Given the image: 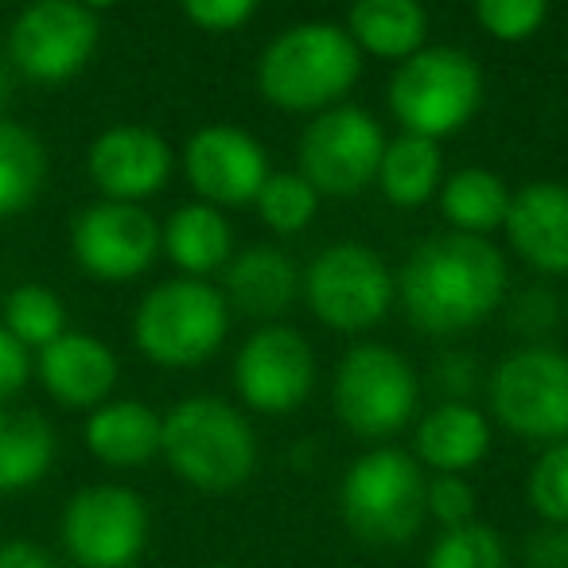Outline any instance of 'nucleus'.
<instances>
[{
	"mask_svg": "<svg viewBox=\"0 0 568 568\" xmlns=\"http://www.w3.org/2000/svg\"><path fill=\"white\" fill-rule=\"evenodd\" d=\"M506 257L479 234H433L409 253L397 293L413 327L425 335H459L490 320L506 301Z\"/></svg>",
	"mask_w": 568,
	"mask_h": 568,
	"instance_id": "1",
	"label": "nucleus"
},
{
	"mask_svg": "<svg viewBox=\"0 0 568 568\" xmlns=\"http://www.w3.org/2000/svg\"><path fill=\"white\" fill-rule=\"evenodd\" d=\"M363 74V51L339 24H296L257 59V90L284 113H324L347 98Z\"/></svg>",
	"mask_w": 568,
	"mask_h": 568,
	"instance_id": "2",
	"label": "nucleus"
},
{
	"mask_svg": "<svg viewBox=\"0 0 568 568\" xmlns=\"http://www.w3.org/2000/svg\"><path fill=\"white\" fill-rule=\"evenodd\" d=\"M160 456L172 475L203 495H230L257 471V433L242 409L211 394L183 397L164 417Z\"/></svg>",
	"mask_w": 568,
	"mask_h": 568,
	"instance_id": "3",
	"label": "nucleus"
},
{
	"mask_svg": "<svg viewBox=\"0 0 568 568\" xmlns=\"http://www.w3.org/2000/svg\"><path fill=\"white\" fill-rule=\"evenodd\" d=\"M425 467L413 452L371 448L343 471L339 518L371 549H405L425 529Z\"/></svg>",
	"mask_w": 568,
	"mask_h": 568,
	"instance_id": "4",
	"label": "nucleus"
},
{
	"mask_svg": "<svg viewBox=\"0 0 568 568\" xmlns=\"http://www.w3.org/2000/svg\"><path fill=\"white\" fill-rule=\"evenodd\" d=\"M230 332V304L222 288L199 276H172L144 293L133 316V343L149 363L187 371L214 358Z\"/></svg>",
	"mask_w": 568,
	"mask_h": 568,
	"instance_id": "5",
	"label": "nucleus"
},
{
	"mask_svg": "<svg viewBox=\"0 0 568 568\" xmlns=\"http://www.w3.org/2000/svg\"><path fill=\"white\" fill-rule=\"evenodd\" d=\"M483 105V71L464 48H420L389 79V110L405 133L440 141Z\"/></svg>",
	"mask_w": 568,
	"mask_h": 568,
	"instance_id": "6",
	"label": "nucleus"
},
{
	"mask_svg": "<svg viewBox=\"0 0 568 568\" xmlns=\"http://www.w3.org/2000/svg\"><path fill=\"white\" fill-rule=\"evenodd\" d=\"M335 417L358 440H389L417 417V374L382 343H358L343 355L332 386Z\"/></svg>",
	"mask_w": 568,
	"mask_h": 568,
	"instance_id": "7",
	"label": "nucleus"
},
{
	"mask_svg": "<svg viewBox=\"0 0 568 568\" xmlns=\"http://www.w3.org/2000/svg\"><path fill=\"white\" fill-rule=\"evenodd\" d=\"M152 537L149 503L125 483H90L74 490L59 518L71 565L82 568H133Z\"/></svg>",
	"mask_w": 568,
	"mask_h": 568,
	"instance_id": "8",
	"label": "nucleus"
},
{
	"mask_svg": "<svg viewBox=\"0 0 568 568\" xmlns=\"http://www.w3.org/2000/svg\"><path fill=\"white\" fill-rule=\"evenodd\" d=\"M490 413L510 436L529 444L568 440V355L541 343L518 347L487 382Z\"/></svg>",
	"mask_w": 568,
	"mask_h": 568,
	"instance_id": "9",
	"label": "nucleus"
},
{
	"mask_svg": "<svg viewBox=\"0 0 568 568\" xmlns=\"http://www.w3.org/2000/svg\"><path fill=\"white\" fill-rule=\"evenodd\" d=\"M98 40V12L79 0H32L9 24L4 59L36 87H63L90 67Z\"/></svg>",
	"mask_w": 568,
	"mask_h": 568,
	"instance_id": "10",
	"label": "nucleus"
},
{
	"mask_svg": "<svg viewBox=\"0 0 568 568\" xmlns=\"http://www.w3.org/2000/svg\"><path fill=\"white\" fill-rule=\"evenodd\" d=\"M304 296L320 324L335 332H371L394 304V273L358 242H335L304 273Z\"/></svg>",
	"mask_w": 568,
	"mask_h": 568,
	"instance_id": "11",
	"label": "nucleus"
},
{
	"mask_svg": "<svg viewBox=\"0 0 568 568\" xmlns=\"http://www.w3.org/2000/svg\"><path fill=\"white\" fill-rule=\"evenodd\" d=\"M386 133L363 105H332L301 136V175L332 199L363 195L378 180Z\"/></svg>",
	"mask_w": 568,
	"mask_h": 568,
	"instance_id": "12",
	"label": "nucleus"
},
{
	"mask_svg": "<svg viewBox=\"0 0 568 568\" xmlns=\"http://www.w3.org/2000/svg\"><path fill=\"white\" fill-rule=\"evenodd\" d=\"M71 253L87 276L102 284H129L160 257V226L141 203H102L79 211L71 226Z\"/></svg>",
	"mask_w": 568,
	"mask_h": 568,
	"instance_id": "13",
	"label": "nucleus"
},
{
	"mask_svg": "<svg viewBox=\"0 0 568 568\" xmlns=\"http://www.w3.org/2000/svg\"><path fill=\"white\" fill-rule=\"evenodd\" d=\"M234 386L253 413H265V417L296 413L316 389V355L301 332L268 324L253 332L237 351Z\"/></svg>",
	"mask_w": 568,
	"mask_h": 568,
	"instance_id": "14",
	"label": "nucleus"
},
{
	"mask_svg": "<svg viewBox=\"0 0 568 568\" xmlns=\"http://www.w3.org/2000/svg\"><path fill=\"white\" fill-rule=\"evenodd\" d=\"M183 172L195 195L211 206H245L268 180V156L245 129L206 125L183 149Z\"/></svg>",
	"mask_w": 568,
	"mask_h": 568,
	"instance_id": "15",
	"label": "nucleus"
},
{
	"mask_svg": "<svg viewBox=\"0 0 568 568\" xmlns=\"http://www.w3.org/2000/svg\"><path fill=\"white\" fill-rule=\"evenodd\" d=\"M87 172L102 199L144 203L172 175V149L164 136L144 125H113L94 136L87 152Z\"/></svg>",
	"mask_w": 568,
	"mask_h": 568,
	"instance_id": "16",
	"label": "nucleus"
},
{
	"mask_svg": "<svg viewBox=\"0 0 568 568\" xmlns=\"http://www.w3.org/2000/svg\"><path fill=\"white\" fill-rule=\"evenodd\" d=\"M36 374H40L43 389L55 397L63 409H98L110 402L113 386L121 378L118 355L105 347L98 335L71 332L67 327L59 339L36 355Z\"/></svg>",
	"mask_w": 568,
	"mask_h": 568,
	"instance_id": "17",
	"label": "nucleus"
},
{
	"mask_svg": "<svg viewBox=\"0 0 568 568\" xmlns=\"http://www.w3.org/2000/svg\"><path fill=\"white\" fill-rule=\"evenodd\" d=\"M514 253L545 276H568V187L534 180L510 195L503 222Z\"/></svg>",
	"mask_w": 568,
	"mask_h": 568,
	"instance_id": "18",
	"label": "nucleus"
},
{
	"mask_svg": "<svg viewBox=\"0 0 568 568\" xmlns=\"http://www.w3.org/2000/svg\"><path fill=\"white\" fill-rule=\"evenodd\" d=\"M222 296L234 312L250 320H276L293 308L304 273L276 245H250L234 253L222 268Z\"/></svg>",
	"mask_w": 568,
	"mask_h": 568,
	"instance_id": "19",
	"label": "nucleus"
},
{
	"mask_svg": "<svg viewBox=\"0 0 568 568\" xmlns=\"http://www.w3.org/2000/svg\"><path fill=\"white\" fill-rule=\"evenodd\" d=\"M490 420L471 402H440L417 420L413 456L433 475H467L490 452Z\"/></svg>",
	"mask_w": 568,
	"mask_h": 568,
	"instance_id": "20",
	"label": "nucleus"
},
{
	"mask_svg": "<svg viewBox=\"0 0 568 568\" xmlns=\"http://www.w3.org/2000/svg\"><path fill=\"white\" fill-rule=\"evenodd\" d=\"M82 440L87 452L98 464L113 467V471H133L160 456V440H164V417L144 402H102L90 409L87 425H82Z\"/></svg>",
	"mask_w": 568,
	"mask_h": 568,
	"instance_id": "21",
	"label": "nucleus"
},
{
	"mask_svg": "<svg viewBox=\"0 0 568 568\" xmlns=\"http://www.w3.org/2000/svg\"><path fill=\"white\" fill-rule=\"evenodd\" d=\"M59 436L36 409L0 405V495H24L51 475Z\"/></svg>",
	"mask_w": 568,
	"mask_h": 568,
	"instance_id": "22",
	"label": "nucleus"
},
{
	"mask_svg": "<svg viewBox=\"0 0 568 568\" xmlns=\"http://www.w3.org/2000/svg\"><path fill=\"white\" fill-rule=\"evenodd\" d=\"M347 36L374 59L405 63L428 40V12L420 0H355L347 12Z\"/></svg>",
	"mask_w": 568,
	"mask_h": 568,
	"instance_id": "23",
	"label": "nucleus"
},
{
	"mask_svg": "<svg viewBox=\"0 0 568 568\" xmlns=\"http://www.w3.org/2000/svg\"><path fill=\"white\" fill-rule=\"evenodd\" d=\"M160 250L180 273L203 281V276L226 268V261L234 257V230L219 206L187 203L160 230Z\"/></svg>",
	"mask_w": 568,
	"mask_h": 568,
	"instance_id": "24",
	"label": "nucleus"
},
{
	"mask_svg": "<svg viewBox=\"0 0 568 568\" xmlns=\"http://www.w3.org/2000/svg\"><path fill=\"white\" fill-rule=\"evenodd\" d=\"M440 211L452 222V230L487 237L506 222L510 187L490 168H459L440 183Z\"/></svg>",
	"mask_w": 568,
	"mask_h": 568,
	"instance_id": "25",
	"label": "nucleus"
},
{
	"mask_svg": "<svg viewBox=\"0 0 568 568\" xmlns=\"http://www.w3.org/2000/svg\"><path fill=\"white\" fill-rule=\"evenodd\" d=\"M444 156L440 144L417 133H402L386 141V156L378 168V187L394 206H420L440 191Z\"/></svg>",
	"mask_w": 568,
	"mask_h": 568,
	"instance_id": "26",
	"label": "nucleus"
},
{
	"mask_svg": "<svg viewBox=\"0 0 568 568\" xmlns=\"http://www.w3.org/2000/svg\"><path fill=\"white\" fill-rule=\"evenodd\" d=\"M48 180V149L32 129L0 118V222L17 219L40 199Z\"/></svg>",
	"mask_w": 568,
	"mask_h": 568,
	"instance_id": "27",
	"label": "nucleus"
},
{
	"mask_svg": "<svg viewBox=\"0 0 568 568\" xmlns=\"http://www.w3.org/2000/svg\"><path fill=\"white\" fill-rule=\"evenodd\" d=\"M4 332L28 351H43L51 339L67 332V308L63 296L51 293L48 284H20L4 301Z\"/></svg>",
	"mask_w": 568,
	"mask_h": 568,
	"instance_id": "28",
	"label": "nucleus"
},
{
	"mask_svg": "<svg viewBox=\"0 0 568 568\" xmlns=\"http://www.w3.org/2000/svg\"><path fill=\"white\" fill-rule=\"evenodd\" d=\"M253 206H257L261 222L273 234L293 237L312 226V219L320 211V191L301 172H268V180L261 183Z\"/></svg>",
	"mask_w": 568,
	"mask_h": 568,
	"instance_id": "29",
	"label": "nucleus"
},
{
	"mask_svg": "<svg viewBox=\"0 0 568 568\" xmlns=\"http://www.w3.org/2000/svg\"><path fill=\"white\" fill-rule=\"evenodd\" d=\"M425 568H510V549L495 526L471 521L459 529H440Z\"/></svg>",
	"mask_w": 568,
	"mask_h": 568,
	"instance_id": "30",
	"label": "nucleus"
},
{
	"mask_svg": "<svg viewBox=\"0 0 568 568\" xmlns=\"http://www.w3.org/2000/svg\"><path fill=\"white\" fill-rule=\"evenodd\" d=\"M526 503L549 526H568V440L545 444L526 475Z\"/></svg>",
	"mask_w": 568,
	"mask_h": 568,
	"instance_id": "31",
	"label": "nucleus"
},
{
	"mask_svg": "<svg viewBox=\"0 0 568 568\" xmlns=\"http://www.w3.org/2000/svg\"><path fill=\"white\" fill-rule=\"evenodd\" d=\"M479 28L498 43H526L541 32L549 0H475Z\"/></svg>",
	"mask_w": 568,
	"mask_h": 568,
	"instance_id": "32",
	"label": "nucleus"
},
{
	"mask_svg": "<svg viewBox=\"0 0 568 568\" xmlns=\"http://www.w3.org/2000/svg\"><path fill=\"white\" fill-rule=\"evenodd\" d=\"M425 518L440 529H459L479 521V495L467 475H433L425 483Z\"/></svg>",
	"mask_w": 568,
	"mask_h": 568,
	"instance_id": "33",
	"label": "nucleus"
},
{
	"mask_svg": "<svg viewBox=\"0 0 568 568\" xmlns=\"http://www.w3.org/2000/svg\"><path fill=\"white\" fill-rule=\"evenodd\" d=\"M257 4L261 0H180L183 17H187L199 32H211V36L237 32V28L257 12Z\"/></svg>",
	"mask_w": 568,
	"mask_h": 568,
	"instance_id": "34",
	"label": "nucleus"
},
{
	"mask_svg": "<svg viewBox=\"0 0 568 568\" xmlns=\"http://www.w3.org/2000/svg\"><path fill=\"white\" fill-rule=\"evenodd\" d=\"M433 389L440 402H471L479 389V363L467 351H448L433 363Z\"/></svg>",
	"mask_w": 568,
	"mask_h": 568,
	"instance_id": "35",
	"label": "nucleus"
},
{
	"mask_svg": "<svg viewBox=\"0 0 568 568\" xmlns=\"http://www.w3.org/2000/svg\"><path fill=\"white\" fill-rule=\"evenodd\" d=\"M557 296L549 293V288H529V293H521L518 301H514V327H518L526 339H541V335H549L552 327H557Z\"/></svg>",
	"mask_w": 568,
	"mask_h": 568,
	"instance_id": "36",
	"label": "nucleus"
},
{
	"mask_svg": "<svg viewBox=\"0 0 568 568\" xmlns=\"http://www.w3.org/2000/svg\"><path fill=\"white\" fill-rule=\"evenodd\" d=\"M521 568H568V526L541 521L521 541Z\"/></svg>",
	"mask_w": 568,
	"mask_h": 568,
	"instance_id": "37",
	"label": "nucleus"
},
{
	"mask_svg": "<svg viewBox=\"0 0 568 568\" xmlns=\"http://www.w3.org/2000/svg\"><path fill=\"white\" fill-rule=\"evenodd\" d=\"M32 378V355L0 324V405H9Z\"/></svg>",
	"mask_w": 568,
	"mask_h": 568,
	"instance_id": "38",
	"label": "nucleus"
},
{
	"mask_svg": "<svg viewBox=\"0 0 568 568\" xmlns=\"http://www.w3.org/2000/svg\"><path fill=\"white\" fill-rule=\"evenodd\" d=\"M0 568H59V560L32 537H9L0 541Z\"/></svg>",
	"mask_w": 568,
	"mask_h": 568,
	"instance_id": "39",
	"label": "nucleus"
},
{
	"mask_svg": "<svg viewBox=\"0 0 568 568\" xmlns=\"http://www.w3.org/2000/svg\"><path fill=\"white\" fill-rule=\"evenodd\" d=\"M9 94H12V67H9V59L0 55V105L9 102Z\"/></svg>",
	"mask_w": 568,
	"mask_h": 568,
	"instance_id": "40",
	"label": "nucleus"
},
{
	"mask_svg": "<svg viewBox=\"0 0 568 568\" xmlns=\"http://www.w3.org/2000/svg\"><path fill=\"white\" fill-rule=\"evenodd\" d=\"M82 9H90V12H102V9H113L118 0H79Z\"/></svg>",
	"mask_w": 568,
	"mask_h": 568,
	"instance_id": "41",
	"label": "nucleus"
},
{
	"mask_svg": "<svg viewBox=\"0 0 568 568\" xmlns=\"http://www.w3.org/2000/svg\"><path fill=\"white\" fill-rule=\"evenodd\" d=\"M211 568H242V565H211Z\"/></svg>",
	"mask_w": 568,
	"mask_h": 568,
	"instance_id": "42",
	"label": "nucleus"
},
{
	"mask_svg": "<svg viewBox=\"0 0 568 568\" xmlns=\"http://www.w3.org/2000/svg\"><path fill=\"white\" fill-rule=\"evenodd\" d=\"M59 568H82V565H71V560H67V565H59Z\"/></svg>",
	"mask_w": 568,
	"mask_h": 568,
	"instance_id": "43",
	"label": "nucleus"
}]
</instances>
